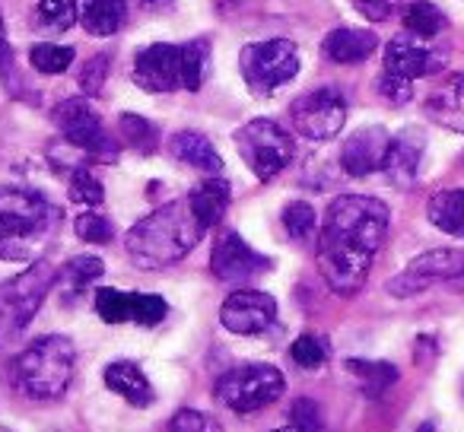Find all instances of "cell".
Here are the masks:
<instances>
[{
    "instance_id": "8d00e7d4",
    "label": "cell",
    "mask_w": 464,
    "mask_h": 432,
    "mask_svg": "<svg viewBox=\"0 0 464 432\" xmlns=\"http://www.w3.org/2000/svg\"><path fill=\"white\" fill-rule=\"evenodd\" d=\"M290 426L299 432H324V423H322V410L312 398H299L293 404V413H290Z\"/></svg>"
},
{
    "instance_id": "7402d4cb",
    "label": "cell",
    "mask_w": 464,
    "mask_h": 432,
    "mask_svg": "<svg viewBox=\"0 0 464 432\" xmlns=\"http://www.w3.org/2000/svg\"><path fill=\"white\" fill-rule=\"evenodd\" d=\"M188 206H191L194 220L204 226V233L213 229L219 220H223L226 206H229V181H223L219 175H210L207 181H200V185L191 187Z\"/></svg>"
},
{
    "instance_id": "2e32d148",
    "label": "cell",
    "mask_w": 464,
    "mask_h": 432,
    "mask_svg": "<svg viewBox=\"0 0 464 432\" xmlns=\"http://www.w3.org/2000/svg\"><path fill=\"white\" fill-rule=\"evenodd\" d=\"M388 143H392V134L382 124H369V128L353 130L341 147L343 172L353 175V178H366V175L379 172L385 166Z\"/></svg>"
},
{
    "instance_id": "ac0fdd59",
    "label": "cell",
    "mask_w": 464,
    "mask_h": 432,
    "mask_svg": "<svg viewBox=\"0 0 464 432\" xmlns=\"http://www.w3.org/2000/svg\"><path fill=\"white\" fill-rule=\"evenodd\" d=\"M423 149H426V137L417 128H404L398 137H392L385 153V178L394 187H411L420 175V162H423Z\"/></svg>"
},
{
    "instance_id": "bcb514c9",
    "label": "cell",
    "mask_w": 464,
    "mask_h": 432,
    "mask_svg": "<svg viewBox=\"0 0 464 432\" xmlns=\"http://www.w3.org/2000/svg\"><path fill=\"white\" fill-rule=\"evenodd\" d=\"M274 432H299V429H293V426H284V429H274Z\"/></svg>"
},
{
    "instance_id": "cb8c5ba5",
    "label": "cell",
    "mask_w": 464,
    "mask_h": 432,
    "mask_svg": "<svg viewBox=\"0 0 464 432\" xmlns=\"http://www.w3.org/2000/svg\"><path fill=\"white\" fill-rule=\"evenodd\" d=\"M426 216L445 235L464 239V187H449V191L432 194L430 204H426Z\"/></svg>"
},
{
    "instance_id": "d6a6232c",
    "label": "cell",
    "mask_w": 464,
    "mask_h": 432,
    "mask_svg": "<svg viewBox=\"0 0 464 432\" xmlns=\"http://www.w3.org/2000/svg\"><path fill=\"white\" fill-rule=\"evenodd\" d=\"M280 220H284V229L293 242H305L312 233H315V210H312V204H305V200L286 204Z\"/></svg>"
},
{
    "instance_id": "f546056e",
    "label": "cell",
    "mask_w": 464,
    "mask_h": 432,
    "mask_svg": "<svg viewBox=\"0 0 464 432\" xmlns=\"http://www.w3.org/2000/svg\"><path fill=\"white\" fill-rule=\"evenodd\" d=\"M118 128H121L124 147H130L140 156H150L156 149V143H160L156 124H150L147 118H140V115H121L118 118Z\"/></svg>"
},
{
    "instance_id": "5bb4252c",
    "label": "cell",
    "mask_w": 464,
    "mask_h": 432,
    "mask_svg": "<svg viewBox=\"0 0 464 432\" xmlns=\"http://www.w3.org/2000/svg\"><path fill=\"white\" fill-rule=\"evenodd\" d=\"M219 322L232 334H242V337L265 334L277 322V299L261 290L232 293V296H226L223 309H219Z\"/></svg>"
},
{
    "instance_id": "7dc6e473",
    "label": "cell",
    "mask_w": 464,
    "mask_h": 432,
    "mask_svg": "<svg viewBox=\"0 0 464 432\" xmlns=\"http://www.w3.org/2000/svg\"><path fill=\"white\" fill-rule=\"evenodd\" d=\"M0 432H10V429H7V426H0Z\"/></svg>"
},
{
    "instance_id": "5b68a950",
    "label": "cell",
    "mask_w": 464,
    "mask_h": 432,
    "mask_svg": "<svg viewBox=\"0 0 464 432\" xmlns=\"http://www.w3.org/2000/svg\"><path fill=\"white\" fill-rule=\"evenodd\" d=\"M54 280H58V271L48 261H33L14 280L0 283V347H14L20 341L45 302Z\"/></svg>"
},
{
    "instance_id": "9c48e42d",
    "label": "cell",
    "mask_w": 464,
    "mask_h": 432,
    "mask_svg": "<svg viewBox=\"0 0 464 432\" xmlns=\"http://www.w3.org/2000/svg\"><path fill=\"white\" fill-rule=\"evenodd\" d=\"M52 118H54V124H58L64 143L77 149V153H86L90 159H102V162L118 159L115 137L105 130L99 111L92 109L86 99H64V102L52 111Z\"/></svg>"
},
{
    "instance_id": "d6986e66",
    "label": "cell",
    "mask_w": 464,
    "mask_h": 432,
    "mask_svg": "<svg viewBox=\"0 0 464 432\" xmlns=\"http://www.w3.org/2000/svg\"><path fill=\"white\" fill-rule=\"evenodd\" d=\"M426 115L442 128L464 134V73H449L426 96Z\"/></svg>"
},
{
    "instance_id": "f35d334b",
    "label": "cell",
    "mask_w": 464,
    "mask_h": 432,
    "mask_svg": "<svg viewBox=\"0 0 464 432\" xmlns=\"http://www.w3.org/2000/svg\"><path fill=\"white\" fill-rule=\"evenodd\" d=\"M169 432H219V423L200 410H179L169 423Z\"/></svg>"
},
{
    "instance_id": "ab89813d",
    "label": "cell",
    "mask_w": 464,
    "mask_h": 432,
    "mask_svg": "<svg viewBox=\"0 0 464 432\" xmlns=\"http://www.w3.org/2000/svg\"><path fill=\"white\" fill-rule=\"evenodd\" d=\"M379 92L388 99L392 105H404V102H411V96H413V83L411 80H404V77H394V73H382L379 77Z\"/></svg>"
},
{
    "instance_id": "1f68e13d",
    "label": "cell",
    "mask_w": 464,
    "mask_h": 432,
    "mask_svg": "<svg viewBox=\"0 0 464 432\" xmlns=\"http://www.w3.org/2000/svg\"><path fill=\"white\" fill-rule=\"evenodd\" d=\"M80 20L77 0H42L39 4V23L52 33H67Z\"/></svg>"
},
{
    "instance_id": "7bdbcfd3",
    "label": "cell",
    "mask_w": 464,
    "mask_h": 432,
    "mask_svg": "<svg viewBox=\"0 0 464 432\" xmlns=\"http://www.w3.org/2000/svg\"><path fill=\"white\" fill-rule=\"evenodd\" d=\"M175 0H143V7L150 10V14H169L172 10Z\"/></svg>"
},
{
    "instance_id": "83f0119b",
    "label": "cell",
    "mask_w": 464,
    "mask_h": 432,
    "mask_svg": "<svg viewBox=\"0 0 464 432\" xmlns=\"http://www.w3.org/2000/svg\"><path fill=\"white\" fill-rule=\"evenodd\" d=\"M102 274H105L102 258H92V254H77V258H71L64 267H61L54 283H61V290H64V293H83L86 286L96 283Z\"/></svg>"
},
{
    "instance_id": "b9f144b4",
    "label": "cell",
    "mask_w": 464,
    "mask_h": 432,
    "mask_svg": "<svg viewBox=\"0 0 464 432\" xmlns=\"http://www.w3.org/2000/svg\"><path fill=\"white\" fill-rule=\"evenodd\" d=\"M14 71V48L7 42V29H4V16H0V77H10Z\"/></svg>"
},
{
    "instance_id": "836d02e7",
    "label": "cell",
    "mask_w": 464,
    "mask_h": 432,
    "mask_svg": "<svg viewBox=\"0 0 464 432\" xmlns=\"http://www.w3.org/2000/svg\"><path fill=\"white\" fill-rule=\"evenodd\" d=\"M77 235L83 242H90V245H109L111 239H115V226H111L109 216H102L99 210H86L77 216Z\"/></svg>"
},
{
    "instance_id": "e0dca14e",
    "label": "cell",
    "mask_w": 464,
    "mask_h": 432,
    "mask_svg": "<svg viewBox=\"0 0 464 432\" xmlns=\"http://www.w3.org/2000/svg\"><path fill=\"white\" fill-rule=\"evenodd\" d=\"M442 64H445V54L420 45L411 35H398V39H392L385 48V71L394 73V77L411 80V83L420 77H430V73L442 71Z\"/></svg>"
},
{
    "instance_id": "603a6c76",
    "label": "cell",
    "mask_w": 464,
    "mask_h": 432,
    "mask_svg": "<svg viewBox=\"0 0 464 432\" xmlns=\"http://www.w3.org/2000/svg\"><path fill=\"white\" fill-rule=\"evenodd\" d=\"M105 385H109L118 398L128 400L130 407H150L156 398L147 375H143L134 362H124V360L111 362V366L105 369Z\"/></svg>"
},
{
    "instance_id": "44dd1931",
    "label": "cell",
    "mask_w": 464,
    "mask_h": 432,
    "mask_svg": "<svg viewBox=\"0 0 464 432\" xmlns=\"http://www.w3.org/2000/svg\"><path fill=\"white\" fill-rule=\"evenodd\" d=\"M169 153L179 162H185V166L198 168V172H207V175L223 172V156H219L217 147H213L204 134H198V130H179V134H172Z\"/></svg>"
},
{
    "instance_id": "30bf717a",
    "label": "cell",
    "mask_w": 464,
    "mask_h": 432,
    "mask_svg": "<svg viewBox=\"0 0 464 432\" xmlns=\"http://www.w3.org/2000/svg\"><path fill=\"white\" fill-rule=\"evenodd\" d=\"M290 118L299 134L309 137V140H331V137L341 134L343 121H347V99L331 86L312 90L293 102Z\"/></svg>"
},
{
    "instance_id": "4316f807",
    "label": "cell",
    "mask_w": 464,
    "mask_h": 432,
    "mask_svg": "<svg viewBox=\"0 0 464 432\" xmlns=\"http://www.w3.org/2000/svg\"><path fill=\"white\" fill-rule=\"evenodd\" d=\"M401 20H404L407 35H413V39H432V35H439L449 26L445 14L436 4H430V0H413V4H407Z\"/></svg>"
},
{
    "instance_id": "277c9868",
    "label": "cell",
    "mask_w": 464,
    "mask_h": 432,
    "mask_svg": "<svg viewBox=\"0 0 464 432\" xmlns=\"http://www.w3.org/2000/svg\"><path fill=\"white\" fill-rule=\"evenodd\" d=\"M73 366H77V350L67 337L52 334L35 341L16 356L14 381L23 394L35 400H54L67 391L73 379Z\"/></svg>"
},
{
    "instance_id": "f1b7e54d",
    "label": "cell",
    "mask_w": 464,
    "mask_h": 432,
    "mask_svg": "<svg viewBox=\"0 0 464 432\" xmlns=\"http://www.w3.org/2000/svg\"><path fill=\"white\" fill-rule=\"evenodd\" d=\"M347 372L360 381V388L369 398H379L388 385L398 381V369L392 362H375V360H347Z\"/></svg>"
},
{
    "instance_id": "52a82bcc",
    "label": "cell",
    "mask_w": 464,
    "mask_h": 432,
    "mask_svg": "<svg viewBox=\"0 0 464 432\" xmlns=\"http://www.w3.org/2000/svg\"><path fill=\"white\" fill-rule=\"evenodd\" d=\"M239 67L255 96H274L299 73V48L290 39L252 42L242 48Z\"/></svg>"
},
{
    "instance_id": "f6af8a7d",
    "label": "cell",
    "mask_w": 464,
    "mask_h": 432,
    "mask_svg": "<svg viewBox=\"0 0 464 432\" xmlns=\"http://www.w3.org/2000/svg\"><path fill=\"white\" fill-rule=\"evenodd\" d=\"M417 432H436V429H432V426L430 423H423V426H420V429Z\"/></svg>"
},
{
    "instance_id": "4fadbf2b",
    "label": "cell",
    "mask_w": 464,
    "mask_h": 432,
    "mask_svg": "<svg viewBox=\"0 0 464 432\" xmlns=\"http://www.w3.org/2000/svg\"><path fill=\"white\" fill-rule=\"evenodd\" d=\"M96 312L105 324H140V328H156L169 315V305L162 296L153 293H121L102 286L96 293Z\"/></svg>"
},
{
    "instance_id": "8992f818",
    "label": "cell",
    "mask_w": 464,
    "mask_h": 432,
    "mask_svg": "<svg viewBox=\"0 0 464 432\" xmlns=\"http://www.w3.org/2000/svg\"><path fill=\"white\" fill-rule=\"evenodd\" d=\"M286 391V379L277 366L267 362H248L223 372L213 385V398L236 413H255L271 407Z\"/></svg>"
},
{
    "instance_id": "6da1fadb",
    "label": "cell",
    "mask_w": 464,
    "mask_h": 432,
    "mask_svg": "<svg viewBox=\"0 0 464 432\" xmlns=\"http://www.w3.org/2000/svg\"><path fill=\"white\" fill-rule=\"evenodd\" d=\"M388 235V206L366 194H341L331 200L318 233L315 261L324 283L337 296H356Z\"/></svg>"
},
{
    "instance_id": "484cf974",
    "label": "cell",
    "mask_w": 464,
    "mask_h": 432,
    "mask_svg": "<svg viewBox=\"0 0 464 432\" xmlns=\"http://www.w3.org/2000/svg\"><path fill=\"white\" fill-rule=\"evenodd\" d=\"M210 73V39H191L181 45V86L198 92Z\"/></svg>"
},
{
    "instance_id": "4dcf8cb0",
    "label": "cell",
    "mask_w": 464,
    "mask_h": 432,
    "mask_svg": "<svg viewBox=\"0 0 464 432\" xmlns=\"http://www.w3.org/2000/svg\"><path fill=\"white\" fill-rule=\"evenodd\" d=\"M29 64L39 73H64L73 64V48L39 42V45L29 48Z\"/></svg>"
},
{
    "instance_id": "7c38bea8",
    "label": "cell",
    "mask_w": 464,
    "mask_h": 432,
    "mask_svg": "<svg viewBox=\"0 0 464 432\" xmlns=\"http://www.w3.org/2000/svg\"><path fill=\"white\" fill-rule=\"evenodd\" d=\"M210 271L223 283H246V280H255L271 271V258L255 252L236 229H223L213 242Z\"/></svg>"
},
{
    "instance_id": "e575fe53",
    "label": "cell",
    "mask_w": 464,
    "mask_h": 432,
    "mask_svg": "<svg viewBox=\"0 0 464 432\" xmlns=\"http://www.w3.org/2000/svg\"><path fill=\"white\" fill-rule=\"evenodd\" d=\"M71 200L73 204H83V206H99L105 200V187L90 168H73L71 175Z\"/></svg>"
},
{
    "instance_id": "ba28073f",
    "label": "cell",
    "mask_w": 464,
    "mask_h": 432,
    "mask_svg": "<svg viewBox=\"0 0 464 432\" xmlns=\"http://www.w3.org/2000/svg\"><path fill=\"white\" fill-rule=\"evenodd\" d=\"M236 147H239L246 166L258 175V181H271L284 172L296 156L293 137L271 118H255L236 130Z\"/></svg>"
},
{
    "instance_id": "d4e9b609",
    "label": "cell",
    "mask_w": 464,
    "mask_h": 432,
    "mask_svg": "<svg viewBox=\"0 0 464 432\" xmlns=\"http://www.w3.org/2000/svg\"><path fill=\"white\" fill-rule=\"evenodd\" d=\"M128 20V4L124 0H86L83 26L90 35H115Z\"/></svg>"
},
{
    "instance_id": "3957f363",
    "label": "cell",
    "mask_w": 464,
    "mask_h": 432,
    "mask_svg": "<svg viewBox=\"0 0 464 432\" xmlns=\"http://www.w3.org/2000/svg\"><path fill=\"white\" fill-rule=\"evenodd\" d=\"M61 210L29 187H0V258L35 261L58 233Z\"/></svg>"
},
{
    "instance_id": "74e56055",
    "label": "cell",
    "mask_w": 464,
    "mask_h": 432,
    "mask_svg": "<svg viewBox=\"0 0 464 432\" xmlns=\"http://www.w3.org/2000/svg\"><path fill=\"white\" fill-rule=\"evenodd\" d=\"M111 58L109 54H96L92 61H86L83 71H80V86H83L86 96H96L99 90L105 86V77H109Z\"/></svg>"
},
{
    "instance_id": "60d3db41",
    "label": "cell",
    "mask_w": 464,
    "mask_h": 432,
    "mask_svg": "<svg viewBox=\"0 0 464 432\" xmlns=\"http://www.w3.org/2000/svg\"><path fill=\"white\" fill-rule=\"evenodd\" d=\"M369 23H385L394 10L401 7V0H350Z\"/></svg>"
},
{
    "instance_id": "8fae6325",
    "label": "cell",
    "mask_w": 464,
    "mask_h": 432,
    "mask_svg": "<svg viewBox=\"0 0 464 432\" xmlns=\"http://www.w3.org/2000/svg\"><path fill=\"white\" fill-rule=\"evenodd\" d=\"M464 277V252L455 248H432V252L413 258L398 277L388 283V293L398 299H407L413 293L430 290L432 283L442 280H461Z\"/></svg>"
},
{
    "instance_id": "9a60e30c",
    "label": "cell",
    "mask_w": 464,
    "mask_h": 432,
    "mask_svg": "<svg viewBox=\"0 0 464 432\" xmlns=\"http://www.w3.org/2000/svg\"><path fill=\"white\" fill-rule=\"evenodd\" d=\"M134 83L147 92H172L181 86V45H150L137 52Z\"/></svg>"
},
{
    "instance_id": "7a4b0ae2",
    "label": "cell",
    "mask_w": 464,
    "mask_h": 432,
    "mask_svg": "<svg viewBox=\"0 0 464 432\" xmlns=\"http://www.w3.org/2000/svg\"><path fill=\"white\" fill-rule=\"evenodd\" d=\"M200 235H204V226L194 220V213L185 197V200H169L160 210L143 216L140 223H134L128 229V235H124V248H128L130 261L137 267H143V271H162V267L191 254V248L200 242Z\"/></svg>"
},
{
    "instance_id": "ffe728a7",
    "label": "cell",
    "mask_w": 464,
    "mask_h": 432,
    "mask_svg": "<svg viewBox=\"0 0 464 432\" xmlns=\"http://www.w3.org/2000/svg\"><path fill=\"white\" fill-rule=\"evenodd\" d=\"M375 48H379L375 33H369V29H350V26L331 29L322 42L324 58L334 61V64H362Z\"/></svg>"
},
{
    "instance_id": "ee69618b",
    "label": "cell",
    "mask_w": 464,
    "mask_h": 432,
    "mask_svg": "<svg viewBox=\"0 0 464 432\" xmlns=\"http://www.w3.org/2000/svg\"><path fill=\"white\" fill-rule=\"evenodd\" d=\"M248 4H252V0H217V7L219 10H229V14H232V10H246Z\"/></svg>"
},
{
    "instance_id": "d590c367",
    "label": "cell",
    "mask_w": 464,
    "mask_h": 432,
    "mask_svg": "<svg viewBox=\"0 0 464 432\" xmlns=\"http://www.w3.org/2000/svg\"><path fill=\"white\" fill-rule=\"evenodd\" d=\"M290 353H293V362H296V366L318 369V366H324V360H328V343H324L318 334H303L293 341Z\"/></svg>"
}]
</instances>
